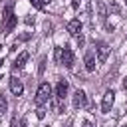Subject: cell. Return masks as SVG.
<instances>
[{"mask_svg":"<svg viewBox=\"0 0 127 127\" xmlns=\"http://www.w3.org/2000/svg\"><path fill=\"white\" fill-rule=\"evenodd\" d=\"M16 24H18V18H16V14L12 12V6L8 4L6 10H4V22H2V30H4V34H10V32L16 28Z\"/></svg>","mask_w":127,"mask_h":127,"instance_id":"obj_1","label":"cell"},{"mask_svg":"<svg viewBox=\"0 0 127 127\" xmlns=\"http://www.w3.org/2000/svg\"><path fill=\"white\" fill-rule=\"evenodd\" d=\"M52 97V87H50V83H40V87H38V93H36V105H44L48 99Z\"/></svg>","mask_w":127,"mask_h":127,"instance_id":"obj_2","label":"cell"},{"mask_svg":"<svg viewBox=\"0 0 127 127\" xmlns=\"http://www.w3.org/2000/svg\"><path fill=\"white\" fill-rule=\"evenodd\" d=\"M113 101H115V93H113V89H107V91L103 93L101 111H103V113H109V111H111V105H113Z\"/></svg>","mask_w":127,"mask_h":127,"instance_id":"obj_3","label":"cell"},{"mask_svg":"<svg viewBox=\"0 0 127 127\" xmlns=\"http://www.w3.org/2000/svg\"><path fill=\"white\" fill-rule=\"evenodd\" d=\"M71 103H73V107H75V109H81V107H85V105H87V95H85V91L77 89V91L73 93V99H71Z\"/></svg>","mask_w":127,"mask_h":127,"instance_id":"obj_4","label":"cell"},{"mask_svg":"<svg viewBox=\"0 0 127 127\" xmlns=\"http://www.w3.org/2000/svg\"><path fill=\"white\" fill-rule=\"evenodd\" d=\"M60 64H64L65 67H71L73 65V52H71V48H64L62 50V62Z\"/></svg>","mask_w":127,"mask_h":127,"instance_id":"obj_5","label":"cell"},{"mask_svg":"<svg viewBox=\"0 0 127 127\" xmlns=\"http://www.w3.org/2000/svg\"><path fill=\"white\" fill-rule=\"evenodd\" d=\"M67 32H69L71 36H79V32H81V20H79V18L69 20V22H67Z\"/></svg>","mask_w":127,"mask_h":127,"instance_id":"obj_6","label":"cell"},{"mask_svg":"<svg viewBox=\"0 0 127 127\" xmlns=\"http://www.w3.org/2000/svg\"><path fill=\"white\" fill-rule=\"evenodd\" d=\"M97 60L99 62H105L107 60V56H109V46L105 44V42H97Z\"/></svg>","mask_w":127,"mask_h":127,"instance_id":"obj_7","label":"cell"},{"mask_svg":"<svg viewBox=\"0 0 127 127\" xmlns=\"http://www.w3.org/2000/svg\"><path fill=\"white\" fill-rule=\"evenodd\" d=\"M10 91H12V95H22V91H24V85H22V81L20 79H16V77H12L10 79Z\"/></svg>","mask_w":127,"mask_h":127,"instance_id":"obj_8","label":"cell"},{"mask_svg":"<svg viewBox=\"0 0 127 127\" xmlns=\"http://www.w3.org/2000/svg\"><path fill=\"white\" fill-rule=\"evenodd\" d=\"M56 95H58L60 99H65V95H67V81H65V79H60V81H58V85H56Z\"/></svg>","mask_w":127,"mask_h":127,"instance_id":"obj_9","label":"cell"},{"mask_svg":"<svg viewBox=\"0 0 127 127\" xmlns=\"http://www.w3.org/2000/svg\"><path fill=\"white\" fill-rule=\"evenodd\" d=\"M83 62H85V69L87 71H93L95 69V56H93V52H85Z\"/></svg>","mask_w":127,"mask_h":127,"instance_id":"obj_10","label":"cell"},{"mask_svg":"<svg viewBox=\"0 0 127 127\" xmlns=\"http://www.w3.org/2000/svg\"><path fill=\"white\" fill-rule=\"evenodd\" d=\"M26 62H28V52H22V54L16 58V62H14V69H22V67L26 65Z\"/></svg>","mask_w":127,"mask_h":127,"instance_id":"obj_11","label":"cell"},{"mask_svg":"<svg viewBox=\"0 0 127 127\" xmlns=\"http://www.w3.org/2000/svg\"><path fill=\"white\" fill-rule=\"evenodd\" d=\"M97 12H99V20L105 22V20H107V6H105L103 2H97Z\"/></svg>","mask_w":127,"mask_h":127,"instance_id":"obj_12","label":"cell"},{"mask_svg":"<svg viewBox=\"0 0 127 127\" xmlns=\"http://www.w3.org/2000/svg\"><path fill=\"white\" fill-rule=\"evenodd\" d=\"M52 109L54 113H64V99L58 97V101H52Z\"/></svg>","mask_w":127,"mask_h":127,"instance_id":"obj_13","label":"cell"},{"mask_svg":"<svg viewBox=\"0 0 127 127\" xmlns=\"http://www.w3.org/2000/svg\"><path fill=\"white\" fill-rule=\"evenodd\" d=\"M30 38H32V34H30V32H26V34L18 36V38H16V42H26V40H30Z\"/></svg>","mask_w":127,"mask_h":127,"instance_id":"obj_14","label":"cell"},{"mask_svg":"<svg viewBox=\"0 0 127 127\" xmlns=\"http://www.w3.org/2000/svg\"><path fill=\"white\" fill-rule=\"evenodd\" d=\"M36 117H38V119H44V117H46V109H44V107H38V109H36Z\"/></svg>","mask_w":127,"mask_h":127,"instance_id":"obj_15","label":"cell"},{"mask_svg":"<svg viewBox=\"0 0 127 127\" xmlns=\"http://www.w3.org/2000/svg\"><path fill=\"white\" fill-rule=\"evenodd\" d=\"M54 58H56V62H58V64L62 62V48H56V52H54Z\"/></svg>","mask_w":127,"mask_h":127,"instance_id":"obj_16","label":"cell"},{"mask_svg":"<svg viewBox=\"0 0 127 127\" xmlns=\"http://www.w3.org/2000/svg\"><path fill=\"white\" fill-rule=\"evenodd\" d=\"M44 69H46V58H42V60H40V65H38V73H44Z\"/></svg>","mask_w":127,"mask_h":127,"instance_id":"obj_17","label":"cell"},{"mask_svg":"<svg viewBox=\"0 0 127 127\" xmlns=\"http://www.w3.org/2000/svg\"><path fill=\"white\" fill-rule=\"evenodd\" d=\"M6 107H8L6 99H4V97H0V113H4V111H6Z\"/></svg>","mask_w":127,"mask_h":127,"instance_id":"obj_18","label":"cell"},{"mask_svg":"<svg viewBox=\"0 0 127 127\" xmlns=\"http://www.w3.org/2000/svg\"><path fill=\"white\" fill-rule=\"evenodd\" d=\"M109 10H111L113 14H119V6H117V4H109Z\"/></svg>","mask_w":127,"mask_h":127,"instance_id":"obj_19","label":"cell"},{"mask_svg":"<svg viewBox=\"0 0 127 127\" xmlns=\"http://www.w3.org/2000/svg\"><path fill=\"white\" fill-rule=\"evenodd\" d=\"M30 2H32V4H34V6L38 8V10H42V8H44V4H42L40 0H30Z\"/></svg>","mask_w":127,"mask_h":127,"instance_id":"obj_20","label":"cell"},{"mask_svg":"<svg viewBox=\"0 0 127 127\" xmlns=\"http://www.w3.org/2000/svg\"><path fill=\"white\" fill-rule=\"evenodd\" d=\"M20 127H28V119H26V117L20 119Z\"/></svg>","mask_w":127,"mask_h":127,"instance_id":"obj_21","label":"cell"},{"mask_svg":"<svg viewBox=\"0 0 127 127\" xmlns=\"http://www.w3.org/2000/svg\"><path fill=\"white\" fill-rule=\"evenodd\" d=\"M77 46H83V36H77Z\"/></svg>","mask_w":127,"mask_h":127,"instance_id":"obj_22","label":"cell"},{"mask_svg":"<svg viewBox=\"0 0 127 127\" xmlns=\"http://www.w3.org/2000/svg\"><path fill=\"white\" fill-rule=\"evenodd\" d=\"M81 127H91V123H89V121H83V125H81Z\"/></svg>","mask_w":127,"mask_h":127,"instance_id":"obj_23","label":"cell"},{"mask_svg":"<svg viewBox=\"0 0 127 127\" xmlns=\"http://www.w3.org/2000/svg\"><path fill=\"white\" fill-rule=\"evenodd\" d=\"M40 2H42V4H44V6H46V4H50V2H52V0H40Z\"/></svg>","mask_w":127,"mask_h":127,"instance_id":"obj_24","label":"cell"},{"mask_svg":"<svg viewBox=\"0 0 127 127\" xmlns=\"http://www.w3.org/2000/svg\"><path fill=\"white\" fill-rule=\"evenodd\" d=\"M123 87H125V89H127V77H125V79H123Z\"/></svg>","mask_w":127,"mask_h":127,"instance_id":"obj_25","label":"cell"},{"mask_svg":"<svg viewBox=\"0 0 127 127\" xmlns=\"http://www.w3.org/2000/svg\"><path fill=\"white\" fill-rule=\"evenodd\" d=\"M65 127H71V121H69V123H67V125H65Z\"/></svg>","mask_w":127,"mask_h":127,"instance_id":"obj_26","label":"cell"},{"mask_svg":"<svg viewBox=\"0 0 127 127\" xmlns=\"http://www.w3.org/2000/svg\"><path fill=\"white\" fill-rule=\"evenodd\" d=\"M0 52H2V44H0Z\"/></svg>","mask_w":127,"mask_h":127,"instance_id":"obj_27","label":"cell"},{"mask_svg":"<svg viewBox=\"0 0 127 127\" xmlns=\"http://www.w3.org/2000/svg\"><path fill=\"white\" fill-rule=\"evenodd\" d=\"M121 127H127V125H121Z\"/></svg>","mask_w":127,"mask_h":127,"instance_id":"obj_28","label":"cell"},{"mask_svg":"<svg viewBox=\"0 0 127 127\" xmlns=\"http://www.w3.org/2000/svg\"><path fill=\"white\" fill-rule=\"evenodd\" d=\"M125 4H127V0H125Z\"/></svg>","mask_w":127,"mask_h":127,"instance_id":"obj_29","label":"cell"}]
</instances>
